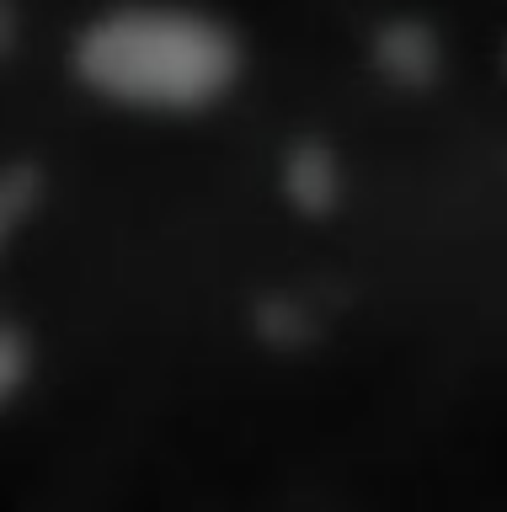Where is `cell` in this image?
<instances>
[{"mask_svg": "<svg viewBox=\"0 0 507 512\" xmlns=\"http://www.w3.org/2000/svg\"><path fill=\"white\" fill-rule=\"evenodd\" d=\"M70 86L134 118H209L251 75L246 32L198 0H107L65 43Z\"/></svg>", "mask_w": 507, "mask_h": 512, "instance_id": "1", "label": "cell"}, {"mask_svg": "<svg viewBox=\"0 0 507 512\" xmlns=\"http://www.w3.org/2000/svg\"><path fill=\"white\" fill-rule=\"evenodd\" d=\"M363 64L390 96H433L449 80V38L433 16L390 11L363 38Z\"/></svg>", "mask_w": 507, "mask_h": 512, "instance_id": "2", "label": "cell"}, {"mask_svg": "<svg viewBox=\"0 0 507 512\" xmlns=\"http://www.w3.org/2000/svg\"><path fill=\"white\" fill-rule=\"evenodd\" d=\"M273 187H278V203L289 208L299 224H331L347 208L353 176H347V160H342L337 144L326 134H315V128H305V134H294L278 150Z\"/></svg>", "mask_w": 507, "mask_h": 512, "instance_id": "3", "label": "cell"}, {"mask_svg": "<svg viewBox=\"0 0 507 512\" xmlns=\"http://www.w3.org/2000/svg\"><path fill=\"white\" fill-rule=\"evenodd\" d=\"M246 326L267 352H310L321 342V304L299 288H267V294H251Z\"/></svg>", "mask_w": 507, "mask_h": 512, "instance_id": "4", "label": "cell"}, {"mask_svg": "<svg viewBox=\"0 0 507 512\" xmlns=\"http://www.w3.org/2000/svg\"><path fill=\"white\" fill-rule=\"evenodd\" d=\"M49 203V166L43 160H0V256L17 240V230L38 219Z\"/></svg>", "mask_w": 507, "mask_h": 512, "instance_id": "5", "label": "cell"}, {"mask_svg": "<svg viewBox=\"0 0 507 512\" xmlns=\"http://www.w3.org/2000/svg\"><path fill=\"white\" fill-rule=\"evenodd\" d=\"M38 379V342L17 315L0 310V416L33 390Z\"/></svg>", "mask_w": 507, "mask_h": 512, "instance_id": "6", "label": "cell"}, {"mask_svg": "<svg viewBox=\"0 0 507 512\" xmlns=\"http://www.w3.org/2000/svg\"><path fill=\"white\" fill-rule=\"evenodd\" d=\"M27 43V11L22 0H0V64H11Z\"/></svg>", "mask_w": 507, "mask_h": 512, "instance_id": "7", "label": "cell"}, {"mask_svg": "<svg viewBox=\"0 0 507 512\" xmlns=\"http://www.w3.org/2000/svg\"><path fill=\"white\" fill-rule=\"evenodd\" d=\"M497 70H502V80H507V32H502V43H497Z\"/></svg>", "mask_w": 507, "mask_h": 512, "instance_id": "8", "label": "cell"}]
</instances>
